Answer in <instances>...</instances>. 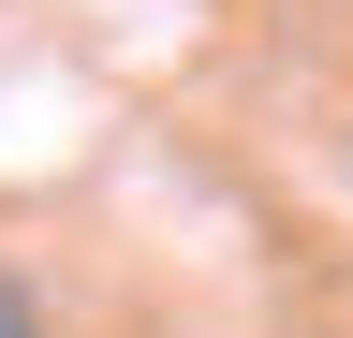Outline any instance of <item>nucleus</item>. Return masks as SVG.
Segmentation results:
<instances>
[{"label":"nucleus","mask_w":353,"mask_h":338,"mask_svg":"<svg viewBox=\"0 0 353 338\" xmlns=\"http://www.w3.org/2000/svg\"><path fill=\"white\" fill-rule=\"evenodd\" d=\"M0 338H44V309H30V294H15V279H0Z\"/></svg>","instance_id":"nucleus-1"}]
</instances>
